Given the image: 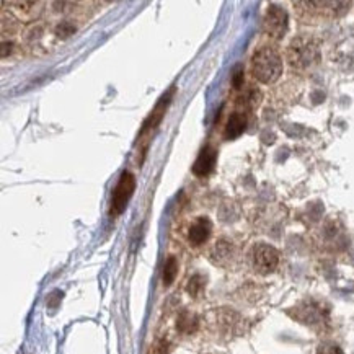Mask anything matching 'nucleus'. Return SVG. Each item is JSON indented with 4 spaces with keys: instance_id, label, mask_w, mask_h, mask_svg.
<instances>
[{
    "instance_id": "f257e3e1",
    "label": "nucleus",
    "mask_w": 354,
    "mask_h": 354,
    "mask_svg": "<svg viewBox=\"0 0 354 354\" xmlns=\"http://www.w3.org/2000/svg\"><path fill=\"white\" fill-rule=\"evenodd\" d=\"M252 74L261 84H273L283 74V59L271 46H263L252 57Z\"/></svg>"
},
{
    "instance_id": "f03ea898",
    "label": "nucleus",
    "mask_w": 354,
    "mask_h": 354,
    "mask_svg": "<svg viewBox=\"0 0 354 354\" xmlns=\"http://www.w3.org/2000/svg\"><path fill=\"white\" fill-rule=\"evenodd\" d=\"M320 57L319 44L314 39L307 38V36H301L296 38L289 44L288 49V61L292 69L304 71L314 66Z\"/></svg>"
},
{
    "instance_id": "7ed1b4c3",
    "label": "nucleus",
    "mask_w": 354,
    "mask_h": 354,
    "mask_svg": "<svg viewBox=\"0 0 354 354\" xmlns=\"http://www.w3.org/2000/svg\"><path fill=\"white\" fill-rule=\"evenodd\" d=\"M136 189V178L131 171H122L121 178L118 181L116 188L113 189V196H111V209L110 214L113 217L120 216L124 212L126 206H128L129 199L133 198Z\"/></svg>"
},
{
    "instance_id": "20e7f679",
    "label": "nucleus",
    "mask_w": 354,
    "mask_h": 354,
    "mask_svg": "<svg viewBox=\"0 0 354 354\" xmlns=\"http://www.w3.org/2000/svg\"><path fill=\"white\" fill-rule=\"evenodd\" d=\"M289 26V18L288 12L279 6H270L268 8L265 21H263V28H265V33L270 36L271 39L279 41L284 38L286 31H288Z\"/></svg>"
},
{
    "instance_id": "39448f33",
    "label": "nucleus",
    "mask_w": 354,
    "mask_h": 354,
    "mask_svg": "<svg viewBox=\"0 0 354 354\" xmlns=\"http://www.w3.org/2000/svg\"><path fill=\"white\" fill-rule=\"evenodd\" d=\"M279 265V252L268 243H258L253 248V268L257 273L270 274Z\"/></svg>"
},
{
    "instance_id": "423d86ee",
    "label": "nucleus",
    "mask_w": 354,
    "mask_h": 354,
    "mask_svg": "<svg viewBox=\"0 0 354 354\" xmlns=\"http://www.w3.org/2000/svg\"><path fill=\"white\" fill-rule=\"evenodd\" d=\"M216 160H217V151L214 147H211V145H207V147L203 149L201 153H199L196 158V162H194L193 174L196 176L209 175L211 171L214 170Z\"/></svg>"
},
{
    "instance_id": "0eeeda50",
    "label": "nucleus",
    "mask_w": 354,
    "mask_h": 354,
    "mask_svg": "<svg viewBox=\"0 0 354 354\" xmlns=\"http://www.w3.org/2000/svg\"><path fill=\"white\" fill-rule=\"evenodd\" d=\"M211 232H212V222L207 219V217H198L188 230L189 243L196 245V247L198 245H203L204 242H207V239L211 237Z\"/></svg>"
},
{
    "instance_id": "6e6552de",
    "label": "nucleus",
    "mask_w": 354,
    "mask_h": 354,
    "mask_svg": "<svg viewBox=\"0 0 354 354\" xmlns=\"http://www.w3.org/2000/svg\"><path fill=\"white\" fill-rule=\"evenodd\" d=\"M245 128H247V115L245 113L235 111L229 116V121L225 124V131L224 136L225 139H237L239 136L243 134Z\"/></svg>"
},
{
    "instance_id": "1a4fd4ad",
    "label": "nucleus",
    "mask_w": 354,
    "mask_h": 354,
    "mask_svg": "<svg viewBox=\"0 0 354 354\" xmlns=\"http://www.w3.org/2000/svg\"><path fill=\"white\" fill-rule=\"evenodd\" d=\"M171 93H174V88H171L170 92L167 93L165 97H163V98L160 100V103H158V105L156 106V110L152 111V115L149 116V118H147V121L144 122V128H142V131H140V136H144L145 133H149V131H152V129H156V128H157L158 122L162 121L163 115H165L167 105H169V103H170V97H171Z\"/></svg>"
},
{
    "instance_id": "9d476101",
    "label": "nucleus",
    "mask_w": 354,
    "mask_h": 354,
    "mask_svg": "<svg viewBox=\"0 0 354 354\" xmlns=\"http://www.w3.org/2000/svg\"><path fill=\"white\" fill-rule=\"evenodd\" d=\"M260 100H261V93L258 92L257 88H247L243 90L242 93L239 95L237 102H235V105H237L240 113H245L247 115V111L253 110V108H257L258 105H260Z\"/></svg>"
},
{
    "instance_id": "9b49d317",
    "label": "nucleus",
    "mask_w": 354,
    "mask_h": 354,
    "mask_svg": "<svg viewBox=\"0 0 354 354\" xmlns=\"http://www.w3.org/2000/svg\"><path fill=\"white\" fill-rule=\"evenodd\" d=\"M10 6L18 7V8H15V12L18 13V20L33 21L41 12V8H38V7L43 6V3H39V2H10Z\"/></svg>"
},
{
    "instance_id": "f8f14e48",
    "label": "nucleus",
    "mask_w": 354,
    "mask_h": 354,
    "mask_svg": "<svg viewBox=\"0 0 354 354\" xmlns=\"http://www.w3.org/2000/svg\"><path fill=\"white\" fill-rule=\"evenodd\" d=\"M176 328H178L181 333H194L198 328V319L196 315H193L192 312H181L178 320H176Z\"/></svg>"
},
{
    "instance_id": "ddd939ff",
    "label": "nucleus",
    "mask_w": 354,
    "mask_h": 354,
    "mask_svg": "<svg viewBox=\"0 0 354 354\" xmlns=\"http://www.w3.org/2000/svg\"><path fill=\"white\" fill-rule=\"evenodd\" d=\"M176 273H178V261H176L175 257H170L165 261V266H163V284L170 286L174 283Z\"/></svg>"
},
{
    "instance_id": "4468645a",
    "label": "nucleus",
    "mask_w": 354,
    "mask_h": 354,
    "mask_svg": "<svg viewBox=\"0 0 354 354\" xmlns=\"http://www.w3.org/2000/svg\"><path fill=\"white\" fill-rule=\"evenodd\" d=\"M301 312L304 315V317H301V320L306 322V324H315L317 320H320L322 317H324V310L317 306H307V307L301 308Z\"/></svg>"
},
{
    "instance_id": "2eb2a0df",
    "label": "nucleus",
    "mask_w": 354,
    "mask_h": 354,
    "mask_svg": "<svg viewBox=\"0 0 354 354\" xmlns=\"http://www.w3.org/2000/svg\"><path fill=\"white\" fill-rule=\"evenodd\" d=\"M203 289H204V279H203V276H199V274L193 276V278L188 281V286H186V290H188L189 296H193V297H198L199 294H201Z\"/></svg>"
},
{
    "instance_id": "dca6fc26",
    "label": "nucleus",
    "mask_w": 354,
    "mask_h": 354,
    "mask_svg": "<svg viewBox=\"0 0 354 354\" xmlns=\"http://www.w3.org/2000/svg\"><path fill=\"white\" fill-rule=\"evenodd\" d=\"M75 33V26L71 24V21H62L56 26V35L59 38H69Z\"/></svg>"
},
{
    "instance_id": "f3484780",
    "label": "nucleus",
    "mask_w": 354,
    "mask_h": 354,
    "mask_svg": "<svg viewBox=\"0 0 354 354\" xmlns=\"http://www.w3.org/2000/svg\"><path fill=\"white\" fill-rule=\"evenodd\" d=\"M232 84H234V88H237V90L243 87V69L240 66L234 71Z\"/></svg>"
},
{
    "instance_id": "a211bd4d",
    "label": "nucleus",
    "mask_w": 354,
    "mask_h": 354,
    "mask_svg": "<svg viewBox=\"0 0 354 354\" xmlns=\"http://www.w3.org/2000/svg\"><path fill=\"white\" fill-rule=\"evenodd\" d=\"M317 354H343V351L338 346H335V344H324V346L319 348Z\"/></svg>"
}]
</instances>
